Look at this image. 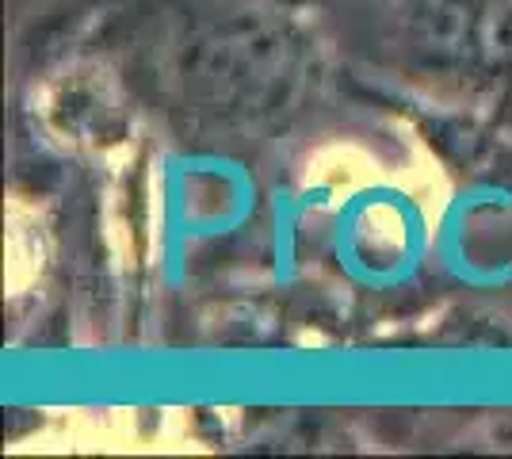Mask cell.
<instances>
[{
  "label": "cell",
  "mask_w": 512,
  "mask_h": 459,
  "mask_svg": "<svg viewBox=\"0 0 512 459\" xmlns=\"http://www.w3.org/2000/svg\"><path fill=\"white\" fill-rule=\"evenodd\" d=\"M287 27L230 8L188 27L176 43V92L195 111L241 115L260 108L291 69Z\"/></svg>",
  "instance_id": "cell-1"
},
{
  "label": "cell",
  "mask_w": 512,
  "mask_h": 459,
  "mask_svg": "<svg viewBox=\"0 0 512 459\" xmlns=\"http://www.w3.org/2000/svg\"><path fill=\"white\" fill-rule=\"evenodd\" d=\"M478 58L486 81L512 73V0H478Z\"/></svg>",
  "instance_id": "cell-3"
},
{
  "label": "cell",
  "mask_w": 512,
  "mask_h": 459,
  "mask_svg": "<svg viewBox=\"0 0 512 459\" xmlns=\"http://www.w3.org/2000/svg\"><path fill=\"white\" fill-rule=\"evenodd\" d=\"M390 50L406 73L448 85H486L478 58V0H386Z\"/></svg>",
  "instance_id": "cell-2"
}]
</instances>
